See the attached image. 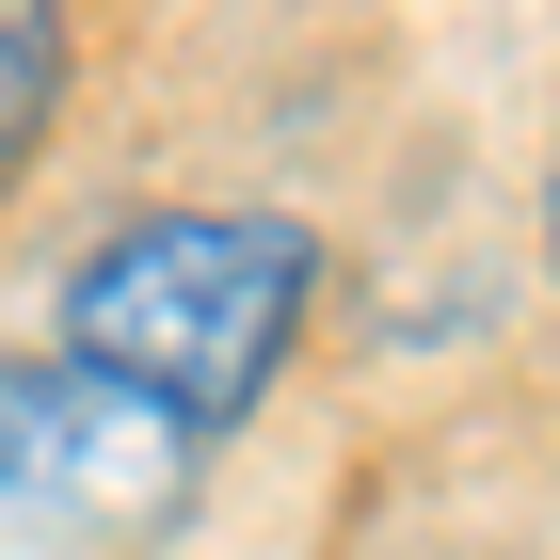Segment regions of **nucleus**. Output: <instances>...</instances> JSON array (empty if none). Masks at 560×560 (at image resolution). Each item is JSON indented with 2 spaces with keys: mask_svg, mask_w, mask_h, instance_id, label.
Wrapping results in <instances>:
<instances>
[{
  "mask_svg": "<svg viewBox=\"0 0 560 560\" xmlns=\"http://www.w3.org/2000/svg\"><path fill=\"white\" fill-rule=\"evenodd\" d=\"M65 113V0H0V176L48 144Z\"/></svg>",
  "mask_w": 560,
  "mask_h": 560,
  "instance_id": "obj_3",
  "label": "nucleus"
},
{
  "mask_svg": "<svg viewBox=\"0 0 560 560\" xmlns=\"http://www.w3.org/2000/svg\"><path fill=\"white\" fill-rule=\"evenodd\" d=\"M545 257H560V161H545Z\"/></svg>",
  "mask_w": 560,
  "mask_h": 560,
  "instance_id": "obj_4",
  "label": "nucleus"
},
{
  "mask_svg": "<svg viewBox=\"0 0 560 560\" xmlns=\"http://www.w3.org/2000/svg\"><path fill=\"white\" fill-rule=\"evenodd\" d=\"M304 304H320V224H289V209H129L113 241L65 257V352L209 448L224 417L272 400Z\"/></svg>",
  "mask_w": 560,
  "mask_h": 560,
  "instance_id": "obj_1",
  "label": "nucleus"
},
{
  "mask_svg": "<svg viewBox=\"0 0 560 560\" xmlns=\"http://www.w3.org/2000/svg\"><path fill=\"white\" fill-rule=\"evenodd\" d=\"M192 432L96 385L81 352H16L0 369V560H129L192 513Z\"/></svg>",
  "mask_w": 560,
  "mask_h": 560,
  "instance_id": "obj_2",
  "label": "nucleus"
}]
</instances>
